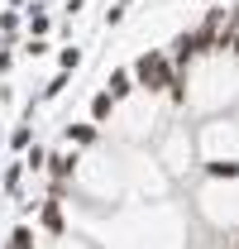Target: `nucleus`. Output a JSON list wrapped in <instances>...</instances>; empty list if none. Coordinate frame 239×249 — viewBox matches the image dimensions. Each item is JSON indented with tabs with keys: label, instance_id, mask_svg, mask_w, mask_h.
Returning <instances> with one entry per match:
<instances>
[{
	"label": "nucleus",
	"instance_id": "nucleus-14",
	"mask_svg": "<svg viewBox=\"0 0 239 249\" xmlns=\"http://www.w3.org/2000/svg\"><path fill=\"white\" fill-rule=\"evenodd\" d=\"M62 87H67V72H58L53 82H43V91H38V101H58V96H62Z\"/></svg>",
	"mask_w": 239,
	"mask_h": 249
},
{
	"label": "nucleus",
	"instance_id": "nucleus-18",
	"mask_svg": "<svg viewBox=\"0 0 239 249\" xmlns=\"http://www.w3.org/2000/svg\"><path fill=\"white\" fill-rule=\"evenodd\" d=\"M10 67H15V53H10V43H5V48H0V77H5Z\"/></svg>",
	"mask_w": 239,
	"mask_h": 249
},
{
	"label": "nucleus",
	"instance_id": "nucleus-21",
	"mask_svg": "<svg viewBox=\"0 0 239 249\" xmlns=\"http://www.w3.org/2000/svg\"><path fill=\"white\" fill-rule=\"evenodd\" d=\"M235 249H239V235H235Z\"/></svg>",
	"mask_w": 239,
	"mask_h": 249
},
{
	"label": "nucleus",
	"instance_id": "nucleus-17",
	"mask_svg": "<svg viewBox=\"0 0 239 249\" xmlns=\"http://www.w3.org/2000/svg\"><path fill=\"white\" fill-rule=\"evenodd\" d=\"M43 53H48V38H29L24 43V58H43Z\"/></svg>",
	"mask_w": 239,
	"mask_h": 249
},
{
	"label": "nucleus",
	"instance_id": "nucleus-12",
	"mask_svg": "<svg viewBox=\"0 0 239 249\" xmlns=\"http://www.w3.org/2000/svg\"><path fill=\"white\" fill-rule=\"evenodd\" d=\"M29 144H34V124H15V129H10V149H19V154H24Z\"/></svg>",
	"mask_w": 239,
	"mask_h": 249
},
{
	"label": "nucleus",
	"instance_id": "nucleus-15",
	"mask_svg": "<svg viewBox=\"0 0 239 249\" xmlns=\"http://www.w3.org/2000/svg\"><path fill=\"white\" fill-rule=\"evenodd\" d=\"M210 178H239V163H206Z\"/></svg>",
	"mask_w": 239,
	"mask_h": 249
},
{
	"label": "nucleus",
	"instance_id": "nucleus-9",
	"mask_svg": "<svg viewBox=\"0 0 239 249\" xmlns=\"http://www.w3.org/2000/svg\"><path fill=\"white\" fill-rule=\"evenodd\" d=\"M19 10H0V34H5V43H15V34H19Z\"/></svg>",
	"mask_w": 239,
	"mask_h": 249
},
{
	"label": "nucleus",
	"instance_id": "nucleus-16",
	"mask_svg": "<svg viewBox=\"0 0 239 249\" xmlns=\"http://www.w3.org/2000/svg\"><path fill=\"white\" fill-rule=\"evenodd\" d=\"M124 10H129V5H110V10H105V29H120V24H124Z\"/></svg>",
	"mask_w": 239,
	"mask_h": 249
},
{
	"label": "nucleus",
	"instance_id": "nucleus-1",
	"mask_svg": "<svg viewBox=\"0 0 239 249\" xmlns=\"http://www.w3.org/2000/svg\"><path fill=\"white\" fill-rule=\"evenodd\" d=\"M134 82H139V91H172L182 82V67L172 62L168 48H149L134 58Z\"/></svg>",
	"mask_w": 239,
	"mask_h": 249
},
{
	"label": "nucleus",
	"instance_id": "nucleus-2",
	"mask_svg": "<svg viewBox=\"0 0 239 249\" xmlns=\"http://www.w3.org/2000/svg\"><path fill=\"white\" fill-rule=\"evenodd\" d=\"M77 163H82V149H58V154H48V178H53V182H72Z\"/></svg>",
	"mask_w": 239,
	"mask_h": 249
},
{
	"label": "nucleus",
	"instance_id": "nucleus-7",
	"mask_svg": "<svg viewBox=\"0 0 239 249\" xmlns=\"http://www.w3.org/2000/svg\"><path fill=\"white\" fill-rule=\"evenodd\" d=\"M24 24H29V38H48V29H53V19H48L43 5H34L29 15H24Z\"/></svg>",
	"mask_w": 239,
	"mask_h": 249
},
{
	"label": "nucleus",
	"instance_id": "nucleus-22",
	"mask_svg": "<svg viewBox=\"0 0 239 249\" xmlns=\"http://www.w3.org/2000/svg\"><path fill=\"white\" fill-rule=\"evenodd\" d=\"M0 144H5V134H0Z\"/></svg>",
	"mask_w": 239,
	"mask_h": 249
},
{
	"label": "nucleus",
	"instance_id": "nucleus-8",
	"mask_svg": "<svg viewBox=\"0 0 239 249\" xmlns=\"http://www.w3.org/2000/svg\"><path fill=\"white\" fill-rule=\"evenodd\" d=\"M24 168H29V173H48V149H43V144H29V149H24Z\"/></svg>",
	"mask_w": 239,
	"mask_h": 249
},
{
	"label": "nucleus",
	"instance_id": "nucleus-19",
	"mask_svg": "<svg viewBox=\"0 0 239 249\" xmlns=\"http://www.w3.org/2000/svg\"><path fill=\"white\" fill-rule=\"evenodd\" d=\"M115 5H134V0H115Z\"/></svg>",
	"mask_w": 239,
	"mask_h": 249
},
{
	"label": "nucleus",
	"instance_id": "nucleus-20",
	"mask_svg": "<svg viewBox=\"0 0 239 249\" xmlns=\"http://www.w3.org/2000/svg\"><path fill=\"white\" fill-rule=\"evenodd\" d=\"M0 187H5V173H0Z\"/></svg>",
	"mask_w": 239,
	"mask_h": 249
},
{
	"label": "nucleus",
	"instance_id": "nucleus-3",
	"mask_svg": "<svg viewBox=\"0 0 239 249\" xmlns=\"http://www.w3.org/2000/svg\"><path fill=\"white\" fill-rule=\"evenodd\" d=\"M105 91L115 96V101H129V96L139 91V82H134V67H115V72L105 77Z\"/></svg>",
	"mask_w": 239,
	"mask_h": 249
},
{
	"label": "nucleus",
	"instance_id": "nucleus-11",
	"mask_svg": "<svg viewBox=\"0 0 239 249\" xmlns=\"http://www.w3.org/2000/svg\"><path fill=\"white\" fill-rule=\"evenodd\" d=\"M24 173H29V168H24V158H19L15 168H5V192H10V196H19V182H24Z\"/></svg>",
	"mask_w": 239,
	"mask_h": 249
},
{
	"label": "nucleus",
	"instance_id": "nucleus-10",
	"mask_svg": "<svg viewBox=\"0 0 239 249\" xmlns=\"http://www.w3.org/2000/svg\"><path fill=\"white\" fill-rule=\"evenodd\" d=\"M5 249H34V230H29V225H15L10 240H5Z\"/></svg>",
	"mask_w": 239,
	"mask_h": 249
},
{
	"label": "nucleus",
	"instance_id": "nucleus-5",
	"mask_svg": "<svg viewBox=\"0 0 239 249\" xmlns=\"http://www.w3.org/2000/svg\"><path fill=\"white\" fill-rule=\"evenodd\" d=\"M115 106H120V101H115L110 91H105V87H101V91L91 96V124H105L110 115H115Z\"/></svg>",
	"mask_w": 239,
	"mask_h": 249
},
{
	"label": "nucleus",
	"instance_id": "nucleus-6",
	"mask_svg": "<svg viewBox=\"0 0 239 249\" xmlns=\"http://www.w3.org/2000/svg\"><path fill=\"white\" fill-rule=\"evenodd\" d=\"M101 139V124H67V144L72 149H91Z\"/></svg>",
	"mask_w": 239,
	"mask_h": 249
},
{
	"label": "nucleus",
	"instance_id": "nucleus-13",
	"mask_svg": "<svg viewBox=\"0 0 239 249\" xmlns=\"http://www.w3.org/2000/svg\"><path fill=\"white\" fill-rule=\"evenodd\" d=\"M77 67H82V48L72 43V48H62V53H58V72H77Z\"/></svg>",
	"mask_w": 239,
	"mask_h": 249
},
{
	"label": "nucleus",
	"instance_id": "nucleus-4",
	"mask_svg": "<svg viewBox=\"0 0 239 249\" xmlns=\"http://www.w3.org/2000/svg\"><path fill=\"white\" fill-rule=\"evenodd\" d=\"M38 220H43L48 235H62V230H67V220H62V196H48V201L38 206Z\"/></svg>",
	"mask_w": 239,
	"mask_h": 249
}]
</instances>
